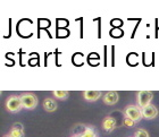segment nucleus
<instances>
[{"mask_svg":"<svg viewBox=\"0 0 159 137\" xmlns=\"http://www.w3.org/2000/svg\"><path fill=\"white\" fill-rule=\"evenodd\" d=\"M118 93L115 92V91H109L107 92L105 95H103V103L107 104V105H114L115 103L118 102Z\"/></svg>","mask_w":159,"mask_h":137,"instance_id":"obj_5","label":"nucleus"},{"mask_svg":"<svg viewBox=\"0 0 159 137\" xmlns=\"http://www.w3.org/2000/svg\"><path fill=\"white\" fill-rule=\"evenodd\" d=\"M142 114H143V118H146V119H155L158 116V110H157V108L155 105L150 104L148 107L143 108Z\"/></svg>","mask_w":159,"mask_h":137,"instance_id":"obj_7","label":"nucleus"},{"mask_svg":"<svg viewBox=\"0 0 159 137\" xmlns=\"http://www.w3.org/2000/svg\"><path fill=\"white\" fill-rule=\"evenodd\" d=\"M124 113H125L126 118H129L131 120H133L134 122H138L143 118L142 114V109L139 105H133L129 104L124 109Z\"/></svg>","mask_w":159,"mask_h":137,"instance_id":"obj_2","label":"nucleus"},{"mask_svg":"<svg viewBox=\"0 0 159 137\" xmlns=\"http://www.w3.org/2000/svg\"><path fill=\"white\" fill-rule=\"evenodd\" d=\"M152 99H153V93L151 91H140L136 94V102H138V105L141 109L150 105Z\"/></svg>","mask_w":159,"mask_h":137,"instance_id":"obj_3","label":"nucleus"},{"mask_svg":"<svg viewBox=\"0 0 159 137\" xmlns=\"http://www.w3.org/2000/svg\"><path fill=\"white\" fill-rule=\"evenodd\" d=\"M134 137H149V134L144 129H138L134 134Z\"/></svg>","mask_w":159,"mask_h":137,"instance_id":"obj_13","label":"nucleus"},{"mask_svg":"<svg viewBox=\"0 0 159 137\" xmlns=\"http://www.w3.org/2000/svg\"><path fill=\"white\" fill-rule=\"evenodd\" d=\"M116 127H117V121L114 117H110V116H108V117H106L105 119H103L102 128H103V131H107V133H110V131H113Z\"/></svg>","mask_w":159,"mask_h":137,"instance_id":"obj_6","label":"nucleus"},{"mask_svg":"<svg viewBox=\"0 0 159 137\" xmlns=\"http://www.w3.org/2000/svg\"><path fill=\"white\" fill-rule=\"evenodd\" d=\"M134 124H135V122H134L133 120H131L129 118H125L124 121H123V125H124V126H127V127H132Z\"/></svg>","mask_w":159,"mask_h":137,"instance_id":"obj_14","label":"nucleus"},{"mask_svg":"<svg viewBox=\"0 0 159 137\" xmlns=\"http://www.w3.org/2000/svg\"><path fill=\"white\" fill-rule=\"evenodd\" d=\"M43 109L48 112H53L57 110V102L52 97H47L43 101Z\"/></svg>","mask_w":159,"mask_h":137,"instance_id":"obj_10","label":"nucleus"},{"mask_svg":"<svg viewBox=\"0 0 159 137\" xmlns=\"http://www.w3.org/2000/svg\"><path fill=\"white\" fill-rule=\"evenodd\" d=\"M8 135H9L10 137H24L23 125L20 124V122H17V124H14Z\"/></svg>","mask_w":159,"mask_h":137,"instance_id":"obj_8","label":"nucleus"},{"mask_svg":"<svg viewBox=\"0 0 159 137\" xmlns=\"http://www.w3.org/2000/svg\"><path fill=\"white\" fill-rule=\"evenodd\" d=\"M20 102L23 108L27 109V110H33L38 105V97L35 94L31 93V92H26L20 95Z\"/></svg>","mask_w":159,"mask_h":137,"instance_id":"obj_1","label":"nucleus"},{"mask_svg":"<svg viewBox=\"0 0 159 137\" xmlns=\"http://www.w3.org/2000/svg\"><path fill=\"white\" fill-rule=\"evenodd\" d=\"M68 92L67 91H61V90H57V91H53L52 92V95L56 99H59V100H66L67 97H68Z\"/></svg>","mask_w":159,"mask_h":137,"instance_id":"obj_12","label":"nucleus"},{"mask_svg":"<svg viewBox=\"0 0 159 137\" xmlns=\"http://www.w3.org/2000/svg\"><path fill=\"white\" fill-rule=\"evenodd\" d=\"M101 94L102 93L100 91H85L83 92V97L89 102H94L101 96Z\"/></svg>","mask_w":159,"mask_h":137,"instance_id":"obj_9","label":"nucleus"},{"mask_svg":"<svg viewBox=\"0 0 159 137\" xmlns=\"http://www.w3.org/2000/svg\"><path fill=\"white\" fill-rule=\"evenodd\" d=\"M72 137H81V136H75V135H74V136H72Z\"/></svg>","mask_w":159,"mask_h":137,"instance_id":"obj_15","label":"nucleus"},{"mask_svg":"<svg viewBox=\"0 0 159 137\" xmlns=\"http://www.w3.org/2000/svg\"><path fill=\"white\" fill-rule=\"evenodd\" d=\"M23 108L22 102H20V97L16 96V95H11L7 99L6 101V109L7 111H9L10 113H16Z\"/></svg>","mask_w":159,"mask_h":137,"instance_id":"obj_4","label":"nucleus"},{"mask_svg":"<svg viewBox=\"0 0 159 137\" xmlns=\"http://www.w3.org/2000/svg\"><path fill=\"white\" fill-rule=\"evenodd\" d=\"M5 137H10V136H9V135H6V136H5Z\"/></svg>","mask_w":159,"mask_h":137,"instance_id":"obj_16","label":"nucleus"},{"mask_svg":"<svg viewBox=\"0 0 159 137\" xmlns=\"http://www.w3.org/2000/svg\"><path fill=\"white\" fill-rule=\"evenodd\" d=\"M80 136L81 137H98L97 136L96 129H94V127H92V126H86V127L84 128L83 133L80 135Z\"/></svg>","mask_w":159,"mask_h":137,"instance_id":"obj_11","label":"nucleus"}]
</instances>
